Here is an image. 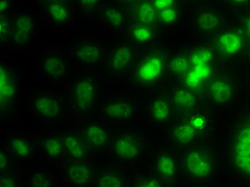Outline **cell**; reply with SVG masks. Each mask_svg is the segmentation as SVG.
<instances>
[{
    "label": "cell",
    "instance_id": "6da1fadb",
    "mask_svg": "<svg viewBox=\"0 0 250 187\" xmlns=\"http://www.w3.org/2000/svg\"><path fill=\"white\" fill-rule=\"evenodd\" d=\"M223 155L232 178L250 185V105L243 107L231 119L225 136Z\"/></svg>",
    "mask_w": 250,
    "mask_h": 187
},
{
    "label": "cell",
    "instance_id": "7a4b0ae2",
    "mask_svg": "<svg viewBox=\"0 0 250 187\" xmlns=\"http://www.w3.org/2000/svg\"><path fill=\"white\" fill-rule=\"evenodd\" d=\"M183 181L190 185H208L219 178L223 167L218 152L208 144H198L181 155Z\"/></svg>",
    "mask_w": 250,
    "mask_h": 187
},
{
    "label": "cell",
    "instance_id": "3957f363",
    "mask_svg": "<svg viewBox=\"0 0 250 187\" xmlns=\"http://www.w3.org/2000/svg\"><path fill=\"white\" fill-rule=\"evenodd\" d=\"M170 50L166 45L156 43L139 55L130 74V83L138 90L150 91L168 78Z\"/></svg>",
    "mask_w": 250,
    "mask_h": 187
},
{
    "label": "cell",
    "instance_id": "277c9868",
    "mask_svg": "<svg viewBox=\"0 0 250 187\" xmlns=\"http://www.w3.org/2000/svg\"><path fill=\"white\" fill-rule=\"evenodd\" d=\"M202 92L207 104L212 108L231 109L242 100L243 83L233 72L220 69L209 79Z\"/></svg>",
    "mask_w": 250,
    "mask_h": 187
},
{
    "label": "cell",
    "instance_id": "5b68a950",
    "mask_svg": "<svg viewBox=\"0 0 250 187\" xmlns=\"http://www.w3.org/2000/svg\"><path fill=\"white\" fill-rule=\"evenodd\" d=\"M101 88L98 81L89 74L76 77L67 90V104L73 115L87 118L99 104Z\"/></svg>",
    "mask_w": 250,
    "mask_h": 187
},
{
    "label": "cell",
    "instance_id": "8992f818",
    "mask_svg": "<svg viewBox=\"0 0 250 187\" xmlns=\"http://www.w3.org/2000/svg\"><path fill=\"white\" fill-rule=\"evenodd\" d=\"M209 41L223 63H230L245 57L250 44V40L237 22H229L219 33L209 39Z\"/></svg>",
    "mask_w": 250,
    "mask_h": 187
},
{
    "label": "cell",
    "instance_id": "52a82bcc",
    "mask_svg": "<svg viewBox=\"0 0 250 187\" xmlns=\"http://www.w3.org/2000/svg\"><path fill=\"white\" fill-rule=\"evenodd\" d=\"M146 150V138L141 133L130 129H124L113 135L109 146L111 156L122 164H133L140 161Z\"/></svg>",
    "mask_w": 250,
    "mask_h": 187
},
{
    "label": "cell",
    "instance_id": "ba28073f",
    "mask_svg": "<svg viewBox=\"0 0 250 187\" xmlns=\"http://www.w3.org/2000/svg\"><path fill=\"white\" fill-rule=\"evenodd\" d=\"M229 24L226 11L213 4H201L194 11L190 19V27L197 36L202 39H212Z\"/></svg>",
    "mask_w": 250,
    "mask_h": 187
},
{
    "label": "cell",
    "instance_id": "9c48e42d",
    "mask_svg": "<svg viewBox=\"0 0 250 187\" xmlns=\"http://www.w3.org/2000/svg\"><path fill=\"white\" fill-rule=\"evenodd\" d=\"M21 89L19 70L5 61L0 63V116L8 119L15 111Z\"/></svg>",
    "mask_w": 250,
    "mask_h": 187
},
{
    "label": "cell",
    "instance_id": "30bf717a",
    "mask_svg": "<svg viewBox=\"0 0 250 187\" xmlns=\"http://www.w3.org/2000/svg\"><path fill=\"white\" fill-rule=\"evenodd\" d=\"M28 105L33 116L47 124L60 122L65 115L64 101L56 92L39 91L33 93L30 95Z\"/></svg>",
    "mask_w": 250,
    "mask_h": 187
},
{
    "label": "cell",
    "instance_id": "8fae6325",
    "mask_svg": "<svg viewBox=\"0 0 250 187\" xmlns=\"http://www.w3.org/2000/svg\"><path fill=\"white\" fill-rule=\"evenodd\" d=\"M138 50V47L125 40L113 45L104 59V70L107 75L120 77L132 71L139 57Z\"/></svg>",
    "mask_w": 250,
    "mask_h": 187
},
{
    "label": "cell",
    "instance_id": "7c38bea8",
    "mask_svg": "<svg viewBox=\"0 0 250 187\" xmlns=\"http://www.w3.org/2000/svg\"><path fill=\"white\" fill-rule=\"evenodd\" d=\"M151 171L156 174L166 186L178 185L183 181L181 155L174 149H160L151 158Z\"/></svg>",
    "mask_w": 250,
    "mask_h": 187
},
{
    "label": "cell",
    "instance_id": "4fadbf2b",
    "mask_svg": "<svg viewBox=\"0 0 250 187\" xmlns=\"http://www.w3.org/2000/svg\"><path fill=\"white\" fill-rule=\"evenodd\" d=\"M138 111V102L127 94L111 95L101 106V112L104 119L116 124L132 122L137 117Z\"/></svg>",
    "mask_w": 250,
    "mask_h": 187
},
{
    "label": "cell",
    "instance_id": "5bb4252c",
    "mask_svg": "<svg viewBox=\"0 0 250 187\" xmlns=\"http://www.w3.org/2000/svg\"><path fill=\"white\" fill-rule=\"evenodd\" d=\"M145 108L149 121L157 127H168L179 118L168 91H155L150 94Z\"/></svg>",
    "mask_w": 250,
    "mask_h": 187
},
{
    "label": "cell",
    "instance_id": "9a60e30c",
    "mask_svg": "<svg viewBox=\"0 0 250 187\" xmlns=\"http://www.w3.org/2000/svg\"><path fill=\"white\" fill-rule=\"evenodd\" d=\"M12 18V31L9 45L14 48H26L32 43L38 29V16L30 11L19 10Z\"/></svg>",
    "mask_w": 250,
    "mask_h": 187
},
{
    "label": "cell",
    "instance_id": "2e32d148",
    "mask_svg": "<svg viewBox=\"0 0 250 187\" xmlns=\"http://www.w3.org/2000/svg\"><path fill=\"white\" fill-rule=\"evenodd\" d=\"M106 53L104 44L92 38L78 39L70 47L71 58L86 67L100 65L104 62Z\"/></svg>",
    "mask_w": 250,
    "mask_h": 187
},
{
    "label": "cell",
    "instance_id": "e0dca14e",
    "mask_svg": "<svg viewBox=\"0 0 250 187\" xmlns=\"http://www.w3.org/2000/svg\"><path fill=\"white\" fill-rule=\"evenodd\" d=\"M166 139L170 148L182 152L203 143L200 135L183 117H179L167 127Z\"/></svg>",
    "mask_w": 250,
    "mask_h": 187
},
{
    "label": "cell",
    "instance_id": "ac0fdd59",
    "mask_svg": "<svg viewBox=\"0 0 250 187\" xmlns=\"http://www.w3.org/2000/svg\"><path fill=\"white\" fill-rule=\"evenodd\" d=\"M172 103L178 111L179 117H184L186 115L196 111L207 105L206 98L200 90L187 87L182 83H174L168 90Z\"/></svg>",
    "mask_w": 250,
    "mask_h": 187
},
{
    "label": "cell",
    "instance_id": "d6986e66",
    "mask_svg": "<svg viewBox=\"0 0 250 187\" xmlns=\"http://www.w3.org/2000/svg\"><path fill=\"white\" fill-rule=\"evenodd\" d=\"M39 69L49 81L63 82L70 76L71 63L69 58L60 50L49 49L40 57Z\"/></svg>",
    "mask_w": 250,
    "mask_h": 187
},
{
    "label": "cell",
    "instance_id": "ffe728a7",
    "mask_svg": "<svg viewBox=\"0 0 250 187\" xmlns=\"http://www.w3.org/2000/svg\"><path fill=\"white\" fill-rule=\"evenodd\" d=\"M79 134L90 153H100L109 149L113 137L111 129L100 120L87 121Z\"/></svg>",
    "mask_w": 250,
    "mask_h": 187
},
{
    "label": "cell",
    "instance_id": "44dd1931",
    "mask_svg": "<svg viewBox=\"0 0 250 187\" xmlns=\"http://www.w3.org/2000/svg\"><path fill=\"white\" fill-rule=\"evenodd\" d=\"M161 32L162 31L155 25L128 21L122 35L125 41L132 43L136 47L147 48L158 43Z\"/></svg>",
    "mask_w": 250,
    "mask_h": 187
},
{
    "label": "cell",
    "instance_id": "7402d4cb",
    "mask_svg": "<svg viewBox=\"0 0 250 187\" xmlns=\"http://www.w3.org/2000/svg\"><path fill=\"white\" fill-rule=\"evenodd\" d=\"M63 178L67 184L72 186L86 187L93 186L96 171L87 160H71L63 167Z\"/></svg>",
    "mask_w": 250,
    "mask_h": 187
},
{
    "label": "cell",
    "instance_id": "603a6c76",
    "mask_svg": "<svg viewBox=\"0 0 250 187\" xmlns=\"http://www.w3.org/2000/svg\"><path fill=\"white\" fill-rule=\"evenodd\" d=\"M214 110V108L207 104L196 111L183 117L191 124L203 141L211 138L215 131L216 116Z\"/></svg>",
    "mask_w": 250,
    "mask_h": 187
},
{
    "label": "cell",
    "instance_id": "cb8c5ba5",
    "mask_svg": "<svg viewBox=\"0 0 250 187\" xmlns=\"http://www.w3.org/2000/svg\"><path fill=\"white\" fill-rule=\"evenodd\" d=\"M99 20L113 32H123L128 24L129 19L127 10L121 5L113 3H104L96 12Z\"/></svg>",
    "mask_w": 250,
    "mask_h": 187
},
{
    "label": "cell",
    "instance_id": "d4e9b609",
    "mask_svg": "<svg viewBox=\"0 0 250 187\" xmlns=\"http://www.w3.org/2000/svg\"><path fill=\"white\" fill-rule=\"evenodd\" d=\"M42 13L50 25L60 29H66L73 20L72 3L45 1L42 7Z\"/></svg>",
    "mask_w": 250,
    "mask_h": 187
},
{
    "label": "cell",
    "instance_id": "484cf974",
    "mask_svg": "<svg viewBox=\"0 0 250 187\" xmlns=\"http://www.w3.org/2000/svg\"><path fill=\"white\" fill-rule=\"evenodd\" d=\"M189 59L192 66L209 65V64H223L216 54L212 42L208 39H202L192 43L187 47Z\"/></svg>",
    "mask_w": 250,
    "mask_h": 187
},
{
    "label": "cell",
    "instance_id": "4316f807",
    "mask_svg": "<svg viewBox=\"0 0 250 187\" xmlns=\"http://www.w3.org/2000/svg\"><path fill=\"white\" fill-rule=\"evenodd\" d=\"M191 69V62L187 49L170 52L168 59V78L173 83H180Z\"/></svg>",
    "mask_w": 250,
    "mask_h": 187
},
{
    "label": "cell",
    "instance_id": "83f0119b",
    "mask_svg": "<svg viewBox=\"0 0 250 187\" xmlns=\"http://www.w3.org/2000/svg\"><path fill=\"white\" fill-rule=\"evenodd\" d=\"M126 10L129 21L157 26L158 12L152 3V0H139Z\"/></svg>",
    "mask_w": 250,
    "mask_h": 187
},
{
    "label": "cell",
    "instance_id": "f1b7e54d",
    "mask_svg": "<svg viewBox=\"0 0 250 187\" xmlns=\"http://www.w3.org/2000/svg\"><path fill=\"white\" fill-rule=\"evenodd\" d=\"M62 143H63L65 156L70 160L82 161L87 160L91 154L87 145H84L82 136L76 132H67L61 135Z\"/></svg>",
    "mask_w": 250,
    "mask_h": 187
},
{
    "label": "cell",
    "instance_id": "f546056e",
    "mask_svg": "<svg viewBox=\"0 0 250 187\" xmlns=\"http://www.w3.org/2000/svg\"><path fill=\"white\" fill-rule=\"evenodd\" d=\"M186 16V4L182 3L158 12L157 27L162 32H170L179 28Z\"/></svg>",
    "mask_w": 250,
    "mask_h": 187
},
{
    "label": "cell",
    "instance_id": "4dcf8cb0",
    "mask_svg": "<svg viewBox=\"0 0 250 187\" xmlns=\"http://www.w3.org/2000/svg\"><path fill=\"white\" fill-rule=\"evenodd\" d=\"M132 182L126 172L120 168H106L96 172L93 186H130Z\"/></svg>",
    "mask_w": 250,
    "mask_h": 187
},
{
    "label": "cell",
    "instance_id": "1f68e13d",
    "mask_svg": "<svg viewBox=\"0 0 250 187\" xmlns=\"http://www.w3.org/2000/svg\"><path fill=\"white\" fill-rule=\"evenodd\" d=\"M8 150L19 161H28L35 155L36 144L26 136L15 135L11 136L7 141Z\"/></svg>",
    "mask_w": 250,
    "mask_h": 187
},
{
    "label": "cell",
    "instance_id": "d6a6232c",
    "mask_svg": "<svg viewBox=\"0 0 250 187\" xmlns=\"http://www.w3.org/2000/svg\"><path fill=\"white\" fill-rule=\"evenodd\" d=\"M38 146L42 151V153L54 161L62 160L65 156L61 136L52 135L47 136V137H43L39 140Z\"/></svg>",
    "mask_w": 250,
    "mask_h": 187
},
{
    "label": "cell",
    "instance_id": "836d02e7",
    "mask_svg": "<svg viewBox=\"0 0 250 187\" xmlns=\"http://www.w3.org/2000/svg\"><path fill=\"white\" fill-rule=\"evenodd\" d=\"M29 185L38 187H49L55 185L53 175L47 170H37L29 175Z\"/></svg>",
    "mask_w": 250,
    "mask_h": 187
},
{
    "label": "cell",
    "instance_id": "e575fe53",
    "mask_svg": "<svg viewBox=\"0 0 250 187\" xmlns=\"http://www.w3.org/2000/svg\"><path fill=\"white\" fill-rule=\"evenodd\" d=\"M74 2L82 13L89 15L98 12L99 9L105 3V0H74Z\"/></svg>",
    "mask_w": 250,
    "mask_h": 187
},
{
    "label": "cell",
    "instance_id": "d590c367",
    "mask_svg": "<svg viewBox=\"0 0 250 187\" xmlns=\"http://www.w3.org/2000/svg\"><path fill=\"white\" fill-rule=\"evenodd\" d=\"M130 186H140V187H160V186H166L163 181L157 177L156 174L152 171L150 173H146L141 175L138 179H136Z\"/></svg>",
    "mask_w": 250,
    "mask_h": 187
},
{
    "label": "cell",
    "instance_id": "8d00e7d4",
    "mask_svg": "<svg viewBox=\"0 0 250 187\" xmlns=\"http://www.w3.org/2000/svg\"><path fill=\"white\" fill-rule=\"evenodd\" d=\"M223 8L242 14L250 9V0H218Z\"/></svg>",
    "mask_w": 250,
    "mask_h": 187
},
{
    "label": "cell",
    "instance_id": "74e56055",
    "mask_svg": "<svg viewBox=\"0 0 250 187\" xmlns=\"http://www.w3.org/2000/svg\"><path fill=\"white\" fill-rule=\"evenodd\" d=\"M12 31V18L10 15H0V41L1 45L9 44Z\"/></svg>",
    "mask_w": 250,
    "mask_h": 187
},
{
    "label": "cell",
    "instance_id": "f35d334b",
    "mask_svg": "<svg viewBox=\"0 0 250 187\" xmlns=\"http://www.w3.org/2000/svg\"><path fill=\"white\" fill-rule=\"evenodd\" d=\"M14 158L15 157L9 150H0V172L5 173L13 171Z\"/></svg>",
    "mask_w": 250,
    "mask_h": 187
},
{
    "label": "cell",
    "instance_id": "ab89813d",
    "mask_svg": "<svg viewBox=\"0 0 250 187\" xmlns=\"http://www.w3.org/2000/svg\"><path fill=\"white\" fill-rule=\"evenodd\" d=\"M0 186L3 187H19L21 186L20 178L13 171L0 174Z\"/></svg>",
    "mask_w": 250,
    "mask_h": 187
},
{
    "label": "cell",
    "instance_id": "60d3db41",
    "mask_svg": "<svg viewBox=\"0 0 250 187\" xmlns=\"http://www.w3.org/2000/svg\"><path fill=\"white\" fill-rule=\"evenodd\" d=\"M152 3L154 4L157 12H161V11L177 7V5L184 2L183 0H152Z\"/></svg>",
    "mask_w": 250,
    "mask_h": 187
},
{
    "label": "cell",
    "instance_id": "b9f144b4",
    "mask_svg": "<svg viewBox=\"0 0 250 187\" xmlns=\"http://www.w3.org/2000/svg\"><path fill=\"white\" fill-rule=\"evenodd\" d=\"M236 22L241 26L243 31L246 33V36L250 40V9L240 14V18Z\"/></svg>",
    "mask_w": 250,
    "mask_h": 187
},
{
    "label": "cell",
    "instance_id": "7bdbcfd3",
    "mask_svg": "<svg viewBox=\"0 0 250 187\" xmlns=\"http://www.w3.org/2000/svg\"><path fill=\"white\" fill-rule=\"evenodd\" d=\"M14 8V0H0V15H10Z\"/></svg>",
    "mask_w": 250,
    "mask_h": 187
},
{
    "label": "cell",
    "instance_id": "ee69618b",
    "mask_svg": "<svg viewBox=\"0 0 250 187\" xmlns=\"http://www.w3.org/2000/svg\"><path fill=\"white\" fill-rule=\"evenodd\" d=\"M137 1H139V0H113V2H116L117 4L121 5V7L127 9L129 8L130 5H133L134 3H136Z\"/></svg>",
    "mask_w": 250,
    "mask_h": 187
},
{
    "label": "cell",
    "instance_id": "f6af8a7d",
    "mask_svg": "<svg viewBox=\"0 0 250 187\" xmlns=\"http://www.w3.org/2000/svg\"><path fill=\"white\" fill-rule=\"evenodd\" d=\"M208 1L209 0H183V2L185 4H197V5L206 4Z\"/></svg>",
    "mask_w": 250,
    "mask_h": 187
},
{
    "label": "cell",
    "instance_id": "bcb514c9",
    "mask_svg": "<svg viewBox=\"0 0 250 187\" xmlns=\"http://www.w3.org/2000/svg\"><path fill=\"white\" fill-rule=\"evenodd\" d=\"M245 87H246V89H247L248 93L250 94V72L248 73V74H247L246 77H245Z\"/></svg>",
    "mask_w": 250,
    "mask_h": 187
},
{
    "label": "cell",
    "instance_id": "7dc6e473",
    "mask_svg": "<svg viewBox=\"0 0 250 187\" xmlns=\"http://www.w3.org/2000/svg\"><path fill=\"white\" fill-rule=\"evenodd\" d=\"M244 58L246 59L247 63L250 65V44H249V46L247 48V52H246V55H245V57H244Z\"/></svg>",
    "mask_w": 250,
    "mask_h": 187
},
{
    "label": "cell",
    "instance_id": "c3c4849f",
    "mask_svg": "<svg viewBox=\"0 0 250 187\" xmlns=\"http://www.w3.org/2000/svg\"><path fill=\"white\" fill-rule=\"evenodd\" d=\"M46 1H52V2H72V0H46Z\"/></svg>",
    "mask_w": 250,
    "mask_h": 187
}]
</instances>
